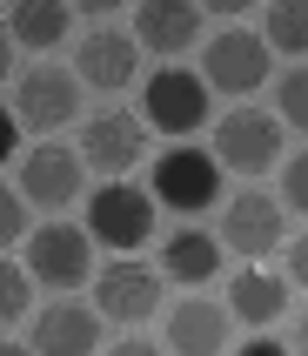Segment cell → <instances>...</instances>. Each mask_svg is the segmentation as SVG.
<instances>
[{
	"mask_svg": "<svg viewBox=\"0 0 308 356\" xmlns=\"http://www.w3.org/2000/svg\"><path fill=\"white\" fill-rule=\"evenodd\" d=\"M141 121L161 135H194L208 121V81L188 74V67H154L148 88H141Z\"/></svg>",
	"mask_w": 308,
	"mask_h": 356,
	"instance_id": "1",
	"label": "cell"
},
{
	"mask_svg": "<svg viewBox=\"0 0 308 356\" xmlns=\"http://www.w3.org/2000/svg\"><path fill=\"white\" fill-rule=\"evenodd\" d=\"M214 161L234 168V175H262L282 161V121L262 115V108H228L214 121Z\"/></svg>",
	"mask_w": 308,
	"mask_h": 356,
	"instance_id": "2",
	"label": "cell"
},
{
	"mask_svg": "<svg viewBox=\"0 0 308 356\" xmlns=\"http://www.w3.org/2000/svg\"><path fill=\"white\" fill-rule=\"evenodd\" d=\"M221 195V161L208 148H168L154 161V202L174 209V216H201L208 202Z\"/></svg>",
	"mask_w": 308,
	"mask_h": 356,
	"instance_id": "3",
	"label": "cell"
},
{
	"mask_svg": "<svg viewBox=\"0 0 308 356\" xmlns=\"http://www.w3.org/2000/svg\"><path fill=\"white\" fill-rule=\"evenodd\" d=\"M94 269V236L74 229V222H47L27 236V276L47 282V289H80Z\"/></svg>",
	"mask_w": 308,
	"mask_h": 356,
	"instance_id": "4",
	"label": "cell"
},
{
	"mask_svg": "<svg viewBox=\"0 0 308 356\" xmlns=\"http://www.w3.org/2000/svg\"><path fill=\"white\" fill-rule=\"evenodd\" d=\"M14 115L20 128H67V121L80 115V74H67V67H27V74L14 81Z\"/></svg>",
	"mask_w": 308,
	"mask_h": 356,
	"instance_id": "5",
	"label": "cell"
},
{
	"mask_svg": "<svg viewBox=\"0 0 308 356\" xmlns=\"http://www.w3.org/2000/svg\"><path fill=\"white\" fill-rule=\"evenodd\" d=\"M87 236H101L108 249H141L154 236V202L135 181H101L87 202Z\"/></svg>",
	"mask_w": 308,
	"mask_h": 356,
	"instance_id": "6",
	"label": "cell"
},
{
	"mask_svg": "<svg viewBox=\"0 0 308 356\" xmlns=\"http://www.w3.org/2000/svg\"><path fill=\"white\" fill-rule=\"evenodd\" d=\"M275 47L262 34H248V27H228V34H214L208 40V67H201V74H208V88H221V95H255V88H262V81L275 74Z\"/></svg>",
	"mask_w": 308,
	"mask_h": 356,
	"instance_id": "7",
	"label": "cell"
},
{
	"mask_svg": "<svg viewBox=\"0 0 308 356\" xmlns=\"http://www.w3.org/2000/svg\"><path fill=\"white\" fill-rule=\"evenodd\" d=\"M141 155H148V128H141V115H128V108H108V115H94L80 128V161L101 168V175H128Z\"/></svg>",
	"mask_w": 308,
	"mask_h": 356,
	"instance_id": "8",
	"label": "cell"
},
{
	"mask_svg": "<svg viewBox=\"0 0 308 356\" xmlns=\"http://www.w3.org/2000/svg\"><path fill=\"white\" fill-rule=\"evenodd\" d=\"M80 168H87V161H80L74 148L40 141V148H27V155H20V195L40 202V209H67V202L80 195Z\"/></svg>",
	"mask_w": 308,
	"mask_h": 356,
	"instance_id": "9",
	"label": "cell"
},
{
	"mask_svg": "<svg viewBox=\"0 0 308 356\" xmlns=\"http://www.w3.org/2000/svg\"><path fill=\"white\" fill-rule=\"evenodd\" d=\"M74 74L87 81V88H128V81L141 74V40L121 34V27H94V34L74 47Z\"/></svg>",
	"mask_w": 308,
	"mask_h": 356,
	"instance_id": "10",
	"label": "cell"
},
{
	"mask_svg": "<svg viewBox=\"0 0 308 356\" xmlns=\"http://www.w3.org/2000/svg\"><path fill=\"white\" fill-rule=\"evenodd\" d=\"M221 242H228L234 256H268L275 242H282V202H268L262 188H248V195H234L228 209H221Z\"/></svg>",
	"mask_w": 308,
	"mask_h": 356,
	"instance_id": "11",
	"label": "cell"
},
{
	"mask_svg": "<svg viewBox=\"0 0 308 356\" xmlns=\"http://www.w3.org/2000/svg\"><path fill=\"white\" fill-rule=\"evenodd\" d=\"M94 302H101V316H114V323H148L154 302H161V276L148 262H108Z\"/></svg>",
	"mask_w": 308,
	"mask_h": 356,
	"instance_id": "12",
	"label": "cell"
},
{
	"mask_svg": "<svg viewBox=\"0 0 308 356\" xmlns=\"http://www.w3.org/2000/svg\"><path fill=\"white\" fill-rule=\"evenodd\" d=\"M101 350V316L87 302H47L34 316V356H94Z\"/></svg>",
	"mask_w": 308,
	"mask_h": 356,
	"instance_id": "13",
	"label": "cell"
},
{
	"mask_svg": "<svg viewBox=\"0 0 308 356\" xmlns=\"http://www.w3.org/2000/svg\"><path fill=\"white\" fill-rule=\"evenodd\" d=\"M168 350L181 356H221L228 350V309L208 296H188L168 309Z\"/></svg>",
	"mask_w": 308,
	"mask_h": 356,
	"instance_id": "14",
	"label": "cell"
},
{
	"mask_svg": "<svg viewBox=\"0 0 308 356\" xmlns=\"http://www.w3.org/2000/svg\"><path fill=\"white\" fill-rule=\"evenodd\" d=\"M135 40L154 47V54H188L194 34H201V7L194 0H141L135 7Z\"/></svg>",
	"mask_w": 308,
	"mask_h": 356,
	"instance_id": "15",
	"label": "cell"
},
{
	"mask_svg": "<svg viewBox=\"0 0 308 356\" xmlns=\"http://www.w3.org/2000/svg\"><path fill=\"white\" fill-rule=\"evenodd\" d=\"M214 269H221V236H208V229H174V236L161 242V276L214 282Z\"/></svg>",
	"mask_w": 308,
	"mask_h": 356,
	"instance_id": "16",
	"label": "cell"
},
{
	"mask_svg": "<svg viewBox=\"0 0 308 356\" xmlns=\"http://www.w3.org/2000/svg\"><path fill=\"white\" fill-rule=\"evenodd\" d=\"M282 309H289V282H282V276H268V269H241V276H234V289H228V316L255 323V330H268Z\"/></svg>",
	"mask_w": 308,
	"mask_h": 356,
	"instance_id": "17",
	"label": "cell"
},
{
	"mask_svg": "<svg viewBox=\"0 0 308 356\" xmlns=\"http://www.w3.org/2000/svg\"><path fill=\"white\" fill-rule=\"evenodd\" d=\"M67 20H74V7L67 0H14V20H7V34H14V47H60L67 40Z\"/></svg>",
	"mask_w": 308,
	"mask_h": 356,
	"instance_id": "18",
	"label": "cell"
},
{
	"mask_svg": "<svg viewBox=\"0 0 308 356\" xmlns=\"http://www.w3.org/2000/svg\"><path fill=\"white\" fill-rule=\"evenodd\" d=\"M268 27H262V40L268 47H282V54H308V0H268Z\"/></svg>",
	"mask_w": 308,
	"mask_h": 356,
	"instance_id": "19",
	"label": "cell"
},
{
	"mask_svg": "<svg viewBox=\"0 0 308 356\" xmlns=\"http://www.w3.org/2000/svg\"><path fill=\"white\" fill-rule=\"evenodd\" d=\"M275 108H282L289 128H308V60L289 67V74H275Z\"/></svg>",
	"mask_w": 308,
	"mask_h": 356,
	"instance_id": "20",
	"label": "cell"
},
{
	"mask_svg": "<svg viewBox=\"0 0 308 356\" xmlns=\"http://www.w3.org/2000/svg\"><path fill=\"white\" fill-rule=\"evenodd\" d=\"M27 282H34V276H27L20 262H0V330L27 316Z\"/></svg>",
	"mask_w": 308,
	"mask_h": 356,
	"instance_id": "21",
	"label": "cell"
},
{
	"mask_svg": "<svg viewBox=\"0 0 308 356\" xmlns=\"http://www.w3.org/2000/svg\"><path fill=\"white\" fill-rule=\"evenodd\" d=\"M27 236V195H14L7 181H0V249H14Z\"/></svg>",
	"mask_w": 308,
	"mask_h": 356,
	"instance_id": "22",
	"label": "cell"
},
{
	"mask_svg": "<svg viewBox=\"0 0 308 356\" xmlns=\"http://www.w3.org/2000/svg\"><path fill=\"white\" fill-rule=\"evenodd\" d=\"M282 202L308 216V148H302V155H289V161H282Z\"/></svg>",
	"mask_w": 308,
	"mask_h": 356,
	"instance_id": "23",
	"label": "cell"
},
{
	"mask_svg": "<svg viewBox=\"0 0 308 356\" xmlns=\"http://www.w3.org/2000/svg\"><path fill=\"white\" fill-rule=\"evenodd\" d=\"M14 155H20V115L0 108V161H14Z\"/></svg>",
	"mask_w": 308,
	"mask_h": 356,
	"instance_id": "24",
	"label": "cell"
},
{
	"mask_svg": "<svg viewBox=\"0 0 308 356\" xmlns=\"http://www.w3.org/2000/svg\"><path fill=\"white\" fill-rule=\"evenodd\" d=\"M289 282H295V289H308V236L289 242Z\"/></svg>",
	"mask_w": 308,
	"mask_h": 356,
	"instance_id": "25",
	"label": "cell"
},
{
	"mask_svg": "<svg viewBox=\"0 0 308 356\" xmlns=\"http://www.w3.org/2000/svg\"><path fill=\"white\" fill-rule=\"evenodd\" d=\"M234 356H295V350H289V343H268V337H262V343H241Z\"/></svg>",
	"mask_w": 308,
	"mask_h": 356,
	"instance_id": "26",
	"label": "cell"
},
{
	"mask_svg": "<svg viewBox=\"0 0 308 356\" xmlns=\"http://www.w3.org/2000/svg\"><path fill=\"white\" fill-rule=\"evenodd\" d=\"M194 7H201V14H248L255 0H194Z\"/></svg>",
	"mask_w": 308,
	"mask_h": 356,
	"instance_id": "27",
	"label": "cell"
},
{
	"mask_svg": "<svg viewBox=\"0 0 308 356\" xmlns=\"http://www.w3.org/2000/svg\"><path fill=\"white\" fill-rule=\"evenodd\" d=\"M108 356H161V350H154V343H114Z\"/></svg>",
	"mask_w": 308,
	"mask_h": 356,
	"instance_id": "28",
	"label": "cell"
},
{
	"mask_svg": "<svg viewBox=\"0 0 308 356\" xmlns=\"http://www.w3.org/2000/svg\"><path fill=\"white\" fill-rule=\"evenodd\" d=\"M67 7H80V14H114L121 0H67Z\"/></svg>",
	"mask_w": 308,
	"mask_h": 356,
	"instance_id": "29",
	"label": "cell"
},
{
	"mask_svg": "<svg viewBox=\"0 0 308 356\" xmlns=\"http://www.w3.org/2000/svg\"><path fill=\"white\" fill-rule=\"evenodd\" d=\"M14 74V34H0V81Z\"/></svg>",
	"mask_w": 308,
	"mask_h": 356,
	"instance_id": "30",
	"label": "cell"
},
{
	"mask_svg": "<svg viewBox=\"0 0 308 356\" xmlns=\"http://www.w3.org/2000/svg\"><path fill=\"white\" fill-rule=\"evenodd\" d=\"M295 356H308V309L295 316Z\"/></svg>",
	"mask_w": 308,
	"mask_h": 356,
	"instance_id": "31",
	"label": "cell"
},
{
	"mask_svg": "<svg viewBox=\"0 0 308 356\" xmlns=\"http://www.w3.org/2000/svg\"><path fill=\"white\" fill-rule=\"evenodd\" d=\"M0 356H34V350H20V343H0Z\"/></svg>",
	"mask_w": 308,
	"mask_h": 356,
	"instance_id": "32",
	"label": "cell"
},
{
	"mask_svg": "<svg viewBox=\"0 0 308 356\" xmlns=\"http://www.w3.org/2000/svg\"><path fill=\"white\" fill-rule=\"evenodd\" d=\"M0 7H7V0H0Z\"/></svg>",
	"mask_w": 308,
	"mask_h": 356,
	"instance_id": "33",
	"label": "cell"
}]
</instances>
